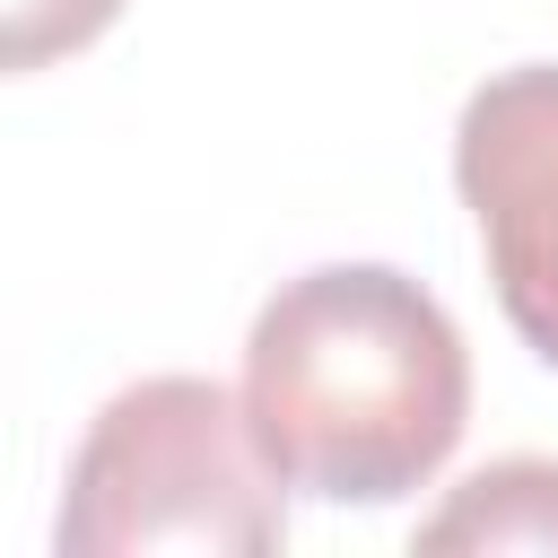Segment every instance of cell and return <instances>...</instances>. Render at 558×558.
<instances>
[{
  "instance_id": "obj_4",
  "label": "cell",
  "mask_w": 558,
  "mask_h": 558,
  "mask_svg": "<svg viewBox=\"0 0 558 558\" xmlns=\"http://www.w3.org/2000/svg\"><path fill=\"white\" fill-rule=\"evenodd\" d=\"M418 549H558V462L514 453L471 471L418 523Z\"/></svg>"
},
{
  "instance_id": "obj_3",
  "label": "cell",
  "mask_w": 558,
  "mask_h": 558,
  "mask_svg": "<svg viewBox=\"0 0 558 558\" xmlns=\"http://www.w3.org/2000/svg\"><path fill=\"white\" fill-rule=\"evenodd\" d=\"M453 183L480 218V253L506 323L558 366V61L497 70L453 122Z\"/></svg>"
},
{
  "instance_id": "obj_2",
  "label": "cell",
  "mask_w": 558,
  "mask_h": 558,
  "mask_svg": "<svg viewBox=\"0 0 558 558\" xmlns=\"http://www.w3.org/2000/svg\"><path fill=\"white\" fill-rule=\"evenodd\" d=\"M279 488L288 480L270 471L244 392H227L218 375H140L78 436L52 541L61 558H131V549L262 558L288 541Z\"/></svg>"
},
{
  "instance_id": "obj_1",
  "label": "cell",
  "mask_w": 558,
  "mask_h": 558,
  "mask_svg": "<svg viewBox=\"0 0 558 558\" xmlns=\"http://www.w3.org/2000/svg\"><path fill=\"white\" fill-rule=\"evenodd\" d=\"M244 418L288 488L331 506H392L462 445L471 349L410 270L323 262L253 314Z\"/></svg>"
},
{
  "instance_id": "obj_5",
  "label": "cell",
  "mask_w": 558,
  "mask_h": 558,
  "mask_svg": "<svg viewBox=\"0 0 558 558\" xmlns=\"http://www.w3.org/2000/svg\"><path fill=\"white\" fill-rule=\"evenodd\" d=\"M113 17H122V0H0V78L87 52Z\"/></svg>"
}]
</instances>
